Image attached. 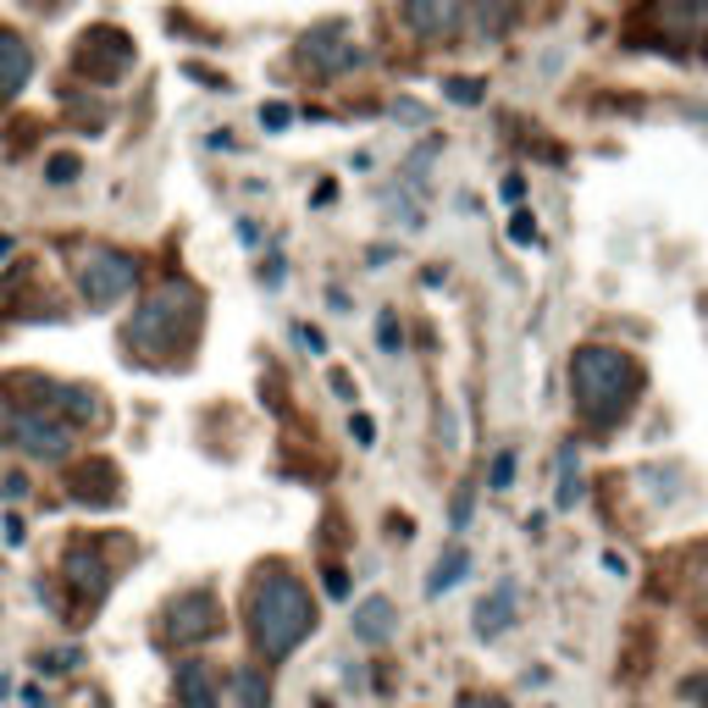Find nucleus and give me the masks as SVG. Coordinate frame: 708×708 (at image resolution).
Listing matches in <instances>:
<instances>
[{
  "mask_svg": "<svg viewBox=\"0 0 708 708\" xmlns=\"http://www.w3.org/2000/svg\"><path fill=\"white\" fill-rule=\"evenodd\" d=\"M194 327H200V294L189 288V283H161L150 299H144V310L133 316V343H144L150 354L161 349H184L189 338H194Z\"/></svg>",
  "mask_w": 708,
  "mask_h": 708,
  "instance_id": "obj_3",
  "label": "nucleus"
},
{
  "mask_svg": "<svg viewBox=\"0 0 708 708\" xmlns=\"http://www.w3.org/2000/svg\"><path fill=\"white\" fill-rule=\"evenodd\" d=\"M72 172H78V161H67V155H56V161H50V184H67V177H72Z\"/></svg>",
  "mask_w": 708,
  "mask_h": 708,
  "instance_id": "obj_23",
  "label": "nucleus"
},
{
  "mask_svg": "<svg viewBox=\"0 0 708 708\" xmlns=\"http://www.w3.org/2000/svg\"><path fill=\"white\" fill-rule=\"evenodd\" d=\"M28 67H34L28 45H17V39H0V101H7V95H17V88H23V78H28Z\"/></svg>",
  "mask_w": 708,
  "mask_h": 708,
  "instance_id": "obj_10",
  "label": "nucleus"
},
{
  "mask_svg": "<svg viewBox=\"0 0 708 708\" xmlns=\"http://www.w3.org/2000/svg\"><path fill=\"white\" fill-rule=\"evenodd\" d=\"M465 570H471V554H465V548H449V554L437 559V570H432L426 592H432V598H442L449 587H460V576H465Z\"/></svg>",
  "mask_w": 708,
  "mask_h": 708,
  "instance_id": "obj_12",
  "label": "nucleus"
},
{
  "mask_svg": "<svg viewBox=\"0 0 708 708\" xmlns=\"http://www.w3.org/2000/svg\"><path fill=\"white\" fill-rule=\"evenodd\" d=\"M460 23V0H410V28L426 34V39H442L455 34Z\"/></svg>",
  "mask_w": 708,
  "mask_h": 708,
  "instance_id": "obj_7",
  "label": "nucleus"
},
{
  "mask_svg": "<svg viewBox=\"0 0 708 708\" xmlns=\"http://www.w3.org/2000/svg\"><path fill=\"white\" fill-rule=\"evenodd\" d=\"M316 708H327V703H316Z\"/></svg>",
  "mask_w": 708,
  "mask_h": 708,
  "instance_id": "obj_26",
  "label": "nucleus"
},
{
  "mask_svg": "<svg viewBox=\"0 0 708 708\" xmlns=\"http://www.w3.org/2000/svg\"><path fill=\"white\" fill-rule=\"evenodd\" d=\"M570 382H576V399L587 410V421L598 426H614L637 404V388H642V371L632 354L620 349H581L576 366H570Z\"/></svg>",
  "mask_w": 708,
  "mask_h": 708,
  "instance_id": "obj_2",
  "label": "nucleus"
},
{
  "mask_svg": "<svg viewBox=\"0 0 708 708\" xmlns=\"http://www.w3.org/2000/svg\"><path fill=\"white\" fill-rule=\"evenodd\" d=\"M471 509H476V493H471V487H465V493H455V509H449L455 531H465V526H471Z\"/></svg>",
  "mask_w": 708,
  "mask_h": 708,
  "instance_id": "obj_18",
  "label": "nucleus"
},
{
  "mask_svg": "<svg viewBox=\"0 0 708 708\" xmlns=\"http://www.w3.org/2000/svg\"><path fill=\"white\" fill-rule=\"evenodd\" d=\"M211 598L205 592H184V598H172L166 614H161V642H194L211 632Z\"/></svg>",
  "mask_w": 708,
  "mask_h": 708,
  "instance_id": "obj_6",
  "label": "nucleus"
},
{
  "mask_svg": "<svg viewBox=\"0 0 708 708\" xmlns=\"http://www.w3.org/2000/svg\"><path fill=\"white\" fill-rule=\"evenodd\" d=\"M321 587H327V598H332V603H343V598H349V576H343V570H327V581H321Z\"/></svg>",
  "mask_w": 708,
  "mask_h": 708,
  "instance_id": "obj_22",
  "label": "nucleus"
},
{
  "mask_svg": "<svg viewBox=\"0 0 708 708\" xmlns=\"http://www.w3.org/2000/svg\"><path fill=\"white\" fill-rule=\"evenodd\" d=\"M509 482H515V455L504 449V455L493 460V493H509Z\"/></svg>",
  "mask_w": 708,
  "mask_h": 708,
  "instance_id": "obj_17",
  "label": "nucleus"
},
{
  "mask_svg": "<svg viewBox=\"0 0 708 708\" xmlns=\"http://www.w3.org/2000/svg\"><path fill=\"white\" fill-rule=\"evenodd\" d=\"M354 632H361V642H388V637H393V603H388V598L361 603V614H354Z\"/></svg>",
  "mask_w": 708,
  "mask_h": 708,
  "instance_id": "obj_11",
  "label": "nucleus"
},
{
  "mask_svg": "<svg viewBox=\"0 0 708 708\" xmlns=\"http://www.w3.org/2000/svg\"><path fill=\"white\" fill-rule=\"evenodd\" d=\"M681 697H692L697 708H708V675H692V681H681Z\"/></svg>",
  "mask_w": 708,
  "mask_h": 708,
  "instance_id": "obj_21",
  "label": "nucleus"
},
{
  "mask_svg": "<svg viewBox=\"0 0 708 708\" xmlns=\"http://www.w3.org/2000/svg\"><path fill=\"white\" fill-rule=\"evenodd\" d=\"M78 288L95 310H111L128 288H133V260L128 255H111V249H95L83 266H78Z\"/></svg>",
  "mask_w": 708,
  "mask_h": 708,
  "instance_id": "obj_4",
  "label": "nucleus"
},
{
  "mask_svg": "<svg viewBox=\"0 0 708 708\" xmlns=\"http://www.w3.org/2000/svg\"><path fill=\"white\" fill-rule=\"evenodd\" d=\"M377 338H382V349H388V354H399V321H393V310H382V316H377Z\"/></svg>",
  "mask_w": 708,
  "mask_h": 708,
  "instance_id": "obj_19",
  "label": "nucleus"
},
{
  "mask_svg": "<svg viewBox=\"0 0 708 708\" xmlns=\"http://www.w3.org/2000/svg\"><path fill=\"white\" fill-rule=\"evenodd\" d=\"M449 101H465V106L482 101V83H476V78H455V83H449Z\"/></svg>",
  "mask_w": 708,
  "mask_h": 708,
  "instance_id": "obj_20",
  "label": "nucleus"
},
{
  "mask_svg": "<svg viewBox=\"0 0 708 708\" xmlns=\"http://www.w3.org/2000/svg\"><path fill=\"white\" fill-rule=\"evenodd\" d=\"M349 426H354V437H361V442H371V437H377V426H371V415H354Z\"/></svg>",
  "mask_w": 708,
  "mask_h": 708,
  "instance_id": "obj_25",
  "label": "nucleus"
},
{
  "mask_svg": "<svg viewBox=\"0 0 708 708\" xmlns=\"http://www.w3.org/2000/svg\"><path fill=\"white\" fill-rule=\"evenodd\" d=\"M0 432H7L17 449H28V455H39V460H61L67 449H72V432L61 426V421H45V415H34V410H7L0 415Z\"/></svg>",
  "mask_w": 708,
  "mask_h": 708,
  "instance_id": "obj_5",
  "label": "nucleus"
},
{
  "mask_svg": "<svg viewBox=\"0 0 708 708\" xmlns=\"http://www.w3.org/2000/svg\"><path fill=\"white\" fill-rule=\"evenodd\" d=\"M581 504V471H576V442L559 449V509H576Z\"/></svg>",
  "mask_w": 708,
  "mask_h": 708,
  "instance_id": "obj_14",
  "label": "nucleus"
},
{
  "mask_svg": "<svg viewBox=\"0 0 708 708\" xmlns=\"http://www.w3.org/2000/svg\"><path fill=\"white\" fill-rule=\"evenodd\" d=\"M260 117H266V128H288V122H294V117H288V106H266Z\"/></svg>",
  "mask_w": 708,
  "mask_h": 708,
  "instance_id": "obj_24",
  "label": "nucleus"
},
{
  "mask_svg": "<svg viewBox=\"0 0 708 708\" xmlns=\"http://www.w3.org/2000/svg\"><path fill=\"white\" fill-rule=\"evenodd\" d=\"M266 697H272V675L255 670V664H244V670H238V708H266Z\"/></svg>",
  "mask_w": 708,
  "mask_h": 708,
  "instance_id": "obj_13",
  "label": "nucleus"
},
{
  "mask_svg": "<svg viewBox=\"0 0 708 708\" xmlns=\"http://www.w3.org/2000/svg\"><path fill=\"white\" fill-rule=\"evenodd\" d=\"M177 686H184V697H189L194 708H216V686H211L205 664H184V675H177Z\"/></svg>",
  "mask_w": 708,
  "mask_h": 708,
  "instance_id": "obj_15",
  "label": "nucleus"
},
{
  "mask_svg": "<svg viewBox=\"0 0 708 708\" xmlns=\"http://www.w3.org/2000/svg\"><path fill=\"white\" fill-rule=\"evenodd\" d=\"M471 12L482 17V39H498L504 17H515V0H471Z\"/></svg>",
  "mask_w": 708,
  "mask_h": 708,
  "instance_id": "obj_16",
  "label": "nucleus"
},
{
  "mask_svg": "<svg viewBox=\"0 0 708 708\" xmlns=\"http://www.w3.org/2000/svg\"><path fill=\"white\" fill-rule=\"evenodd\" d=\"M249 642L266 653V659H288L310 632H316V609L305 598V587L294 576H278V570H260L255 587H249Z\"/></svg>",
  "mask_w": 708,
  "mask_h": 708,
  "instance_id": "obj_1",
  "label": "nucleus"
},
{
  "mask_svg": "<svg viewBox=\"0 0 708 708\" xmlns=\"http://www.w3.org/2000/svg\"><path fill=\"white\" fill-rule=\"evenodd\" d=\"M61 570H67V576H72V587H83L88 598H101V592L111 587V581H106V565H101L95 554H88V548H72V554L61 559Z\"/></svg>",
  "mask_w": 708,
  "mask_h": 708,
  "instance_id": "obj_9",
  "label": "nucleus"
},
{
  "mask_svg": "<svg viewBox=\"0 0 708 708\" xmlns=\"http://www.w3.org/2000/svg\"><path fill=\"white\" fill-rule=\"evenodd\" d=\"M509 614H515V587L504 581V587H493V592L476 603V637H487V642H493V637L509 626Z\"/></svg>",
  "mask_w": 708,
  "mask_h": 708,
  "instance_id": "obj_8",
  "label": "nucleus"
}]
</instances>
